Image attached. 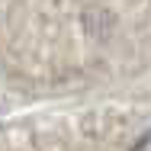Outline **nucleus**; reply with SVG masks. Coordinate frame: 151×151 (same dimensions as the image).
<instances>
[{
	"mask_svg": "<svg viewBox=\"0 0 151 151\" xmlns=\"http://www.w3.org/2000/svg\"><path fill=\"white\" fill-rule=\"evenodd\" d=\"M132 151H151V132H145V135L135 142V148H132Z\"/></svg>",
	"mask_w": 151,
	"mask_h": 151,
	"instance_id": "obj_1",
	"label": "nucleus"
}]
</instances>
